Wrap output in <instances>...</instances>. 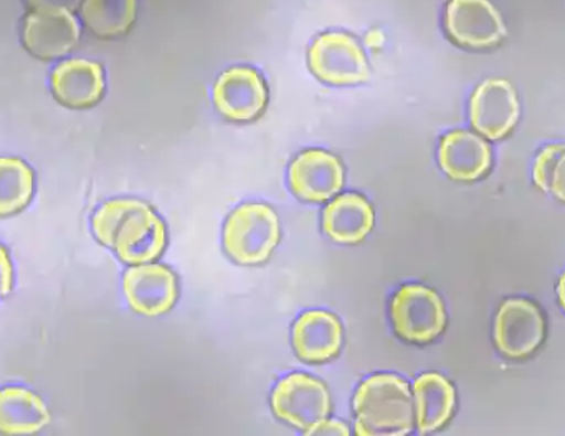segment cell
<instances>
[{"label":"cell","mask_w":565,"mask_h":436,"mask_svg":"<svg viewBox=\"0 0 565 436\" xmlns=\"http://www.w3.org/2000/svg\"><path fill=\"white\" fill-rule=\"evenodd\" d=\"M93 233L102 245L116 252L128 265H146L166 248L164 222L145 202L115 199L96 211Z\"/></svg>","instance_id":"6da1fadb"},{"label":"cell","mask_w":565,"mask_h":436,"mask_svg":"<svg viewBox=\"0 0 565 436\" xmlns=\"http://www.w3.org/2000/svg\"><path fill=\"white\" fill-rule=\"evenodd\" d=\"M289 188L305 202H324L344 185V168L331 152L309 149L289 166Z\"/></svg>","instance_id":"4fadbf2b"},{"label":"cell","mask_w":565,"mask_h":436,"mask_svg":"<svg viewBox=\"0 0 565 436\" xmlns=\"http://www.w3.org/2000/svg\"><path fill=\"white\" fill-rule=\"evenodd\" d=\"M557 298H559L561 308L565 311V273L561 276L559 285H557Z\"/></svg>","instance_id":"484cf974"},{"label":"cell","mask_w":565,"mask_h":436,"mask_svg":"<svg viewBox=\"0 0 565 436\" xmlns=\"http://www.w3.org/2000/svg\"><path fill=\"white\" fill-rule=\"evenodd\" d=\"M79 3H82V0H29V6L33 10L53 9L66 10V12H75Z\"/></svg>","instance_id":"cb8c5ba5"},{"label":"cell","mask_w":565,"mask_h":436,"mask_svg":"<svg viewBox=\"0 0 565 436\" xmlns=\"http://www.w3.org/2000/svg\"><path fill=\"white\" fill-rule=\"evenodd\" d=\"M309 66L321 82L334 86H352L371 78L364 50L348 33L319 35L309 50Z\"/></svg>","instance_id":"5b68a950"},{"label":"cell","mask_w":565,"mask_h":436,"mask_svg":"<svg viewBox=\"0 0 565 436\" xmlns=\"http://www.w3.org/2000/svg\"><path fill=\"white\" fill-rule=\"evenodd\" d=\"M355 434L401 436L415 425V402L405 379L379 374L365 379L354 395Z\"/></svg>","instance_id":"7a4b0ae2"},{"label":"cell","mask_w":565,"mask_h":436,"mask_svg":"<svg viewBox=\"0 0 565 436\" xmlns=\"http://www.w3.org/2000/svg\"><path fill=\"white\" fill-rule=\"evenodd\" d=\"M280 238V220L274 209L265 204L242 205L225 223V249L241 265L267 262Z\"/></svg>","instance_id":"3957f363"},{"label":"cell","mask_w":565,"mask_h":436,"mask_svg":"<svg viewBox=\"0 0 565 436\" xmlns=\"http://www.w3.org/2000/svg\"><path fill=\"white\" fill-rule=\"evenodd\" d=\"M214 103L225 118L238 123L252 121L267 106V85L255 70L235 66L222 73L215 83Z\"/></svg>","instance_id":"7c38bea8"},{"label":"cell","mask_w":565,"mask_h":436,"mask_svg":"<svg viewBox=\"0 0 565 436\" xmlns=\"http://www.w3.org/2000/svg\"><path fill=\"white\" fill-rule=\"evenodd\" d=\"M83 22L103 39L125 35L136 19V0H83Z\"/></svg>","instance_id":"ffe728a7"},{"label":"cell","mask_w":565,"mask_h":436,"mask_svg":"<svg viewBox=\"0 0 565 436\" xmlns=\"http://www.w3.org/2000/svg\"><path fill=\"white\" fill-rule=\"evenodd\" d=\"M534 184L551 192L565 204V145H550L537 155L533 168Z\"/></svg>","instance_id":"7402d4cb"},{"label":"cell","mask_w":565,"mask_h":436,"mask_svg":"<svg viewBox=\"0 0 565 436\" xmlns=\"http://www.w3.org/2000/svg\"><path fill=\"white\" fill-rule=\"evenodd\" d=\"M13 288V265L9 249L0 245V299L10 295Z\"/></svg>","instance_id":"603a6c76"},{"label":"cell","mask_w":565,"mask_h":436,"mask_svg":"<svg viewBox=\"0 0 565 436\" xmlns=\"http://www.w3.org/2000/svg\"><path fill=\"white\" fill-rule=\"evenodd\" d=\"M438 162L454 181L473 182L490 171L493 152L480 136L467 129H457L441 139Z\"/></svg>","instance_id":"5bb4252c"},{"label":"cell","mask_w":565,"mask_h":436,"mask_svg":"<svg viewBox=\"0 0 565 436\" xmlns=\"http://www.w3.org/2000/svg\"><path fill=\"white\" fill-rule=\"evenodd\" d=\"M516 88L508 79L490 78L475 89L470 102L473 128L491 141L507 138L520 119Z\"/></svg>","instance_id":"ba28073f"},{"label":"cell","mask_w":565,"mask_h":436,"mask_svg":"<svg viewBox=\"0 0 565 436\" xmlns=\"http://www.w3.org/2000/svg\"><path fill=\"white\" fill-rule=\"evenodd\" d=\"M82 29L73 12L39 9L23 22V46L40 60L62 59L78 45Z\"/></svg>","instance_id":"30bf717a"},{"label":"cell","mask_w":565,"mask_h":436,"mask_svg":"<svg viewBox=\"0 0 565 436\" xmlns=\"http://www.w3.org/2000/svg\"><path fill=\"white\" fill-rule=\"evenodd\" d=\"M546 336V321L536 302L511 298L498 309L494 344L510 359H526L537 351Z\"/></svg>","instance_id":"52a82bcc"},{"label":"cell","mask_w":565,"mask_h":436,"mask_svg":"<svg viewBox=\"0 0 565 436\" xmlns=\"http://www.w3.org/2000/svg\"><path fill=\"white\" fill-rule=\"evenodd\" d=\"M445 25L448 35L468 49H490L507 36L503 17L490 0H450Z\"/></svg>","instance_id":"9c48e42d"},{"label":"cell","mask_w":565,"mask_h":436,"mask_svg":"<svg viewBox=\"0 0 565 436\" xmlns=\"http://www.w3.org/2000/svg\"><path fill=\"white\" fill-rule=\"evenodd\" d=\"M415 421L420 434L440 430L451 421L457 392L444 375L424 374L414 384Z\"/></svg>","instance_id":"e0dca14e"},{"label":"cell","mask_w":565,"mask_h":436,"mask_svg":"<svg viewBox=\"0 0 565 436\" xmlns=\"http://www.w3.org/2000/svg\"><path fill=\"white\" fill-rule=\"evenodd\" d=\"M349 435V428L342 422H322L318 427L312 428L308 435Z\"/></svg>","instance_id":"d4e9b609"},{"label":"cell","mask_w":565,"mask_h":436,"mask_svg":"<svg viewBox=\"0 0 565 436\" xmlns=\"http://www.w3.org/2000/svg\"><path fill=\"white\" fill-rule=\"evenodd\" d=\"M122 288L132 311L148 318L166 315L178 301V278L164 265L132 266L125 273Z\"/></svg>","instance_id":"8fae6325"},{"label":"cell","mask_w":565,"mask_h":436,"mask_svg":"<svg viewBox=\"0 0 565 436\" xmlns=\"http://www.w3.org/2000/svg\"><path fill=\"white\" fill-rule=\"evenodd\" d=\"M52 92L68 108H92L105 95L103 66L89 60H66L53 70Z\"/></svg>","instance_id":"9a60e30c"},{"label":"cell","mask_w":565,"mask_h":436,"mask_svg":"<svg viewBox=\"0 0 565 436\" xmlns=\"http://www.w3.org/2000/svg\"><path fill=\"white\" fill-rule=\"evenodd\" d=\"M45 402L23 387L0 389V435H32L50 424Z\"/></svg>","instance_id":"d6986e66"},{"label":"cell","mask_w":565,"mask_h":436,"mask_svg":"<svg viewBox=\"0 0 565 436\" xmlns=\"http://www.w3.org/2000/svg\"><path fill=\"white\" fill-rule=\"evenodd\" d=\"M391 315L395 332L412 344H428L447 328L444 301L427 286H402L392 299Z\"/></svg>","instance_id":"277c9868"},{"label":"cell","mask_w":565,"mask_h":436,"mask_svg":"<svg viewBox=\"0 0 565 436\" xmlns=\"http://www.w3.org/2000/svg\"><path fill=\"white\" fill-rule=\"evenodd\" d=\"M372 205L359 194L334 199L322 215V228L329 238L342 245L361 243L374 228Z\"/></svg>","instance_id":"ac0fdd59"},{"label":"cell","mask_w":565,"mask_h":436,"mask_svg":"<svg viewBox=\"0 0 565 436\" xmlns=\"http://www.w3.org/2000/svg\"><path fill=\"white\" fill-rule=\"evenodd\" d=\"M292 345L301 361H331L342 348L341 321L328 311L305 312L292 328Z\"/></svg>","instance_id":"2e32d148"},{"label":"cell","mask_w":565,"mask_h":436,"mask_svg":"<svg viewBox=\"0 0 565 436\" xmlns=\"http://www.w3.org/2000/svg\"><path fill=\"white\" fill-rule=\"evenodd\" d=\"M35 176L22 159L0 158V217L19 214L32 202Z\"/></svg>","instance_id":"44dd1931"},{"label":"cell","mask_w":565,"mask_h":436,"mask_svg":"<svg viewBox=\"0 0 565 436\" xmlns=\"http://www.w3.org/2000/svg\"><path fill=\"white\" fill-rule=\"evenodd\" d=\"M271 407L280 421L308 435L331 414V395L318 379L291 374L278 382Z\"/></svg>","instance_id":"8992f818"}]
</instances>
